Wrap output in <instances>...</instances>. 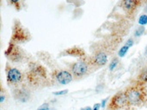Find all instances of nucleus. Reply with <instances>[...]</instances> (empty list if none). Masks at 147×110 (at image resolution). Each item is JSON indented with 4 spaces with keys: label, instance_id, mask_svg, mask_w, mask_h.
I'll list each match as a JSON object with an SVG mask.
<instances>
[{
    "label": "nucleus",
    "instance_id": "f257e3e1",
    "mask_svg": "<svg viewBox=\"0 0 147 110\" xmlns=\"http://www.w3.org/2000/svg\"><path fill=\"white\" fill-rule=\"evenodd\" d=\"M130 106H143L147 103V90L146 85L140 83H134L125 90Z\"/></svg>",
    "mask_w": 147,
    "mask_h": 110
},
{
    "label": "nucleus",
    "instance_id": "f03ea898",
    "mask_svg": "<svg viewBox=\"0 0 147 110\" xmlns=\"http://www.w3.org/2000/svg\"><path fill=\"white\" fill-rule=\"evenodd\" d=\"M130 104L125 90L119 91L112 98L108 104V110H123L130 108Z\"/></svg>",
    "mask_w": 147,
    "mask_h": 110
},
{
    "label": "nucleus",
    "instance_id": "7ed1b4c3",
    "mask_svg": "<svg viewBox=\"0 0 147 110\" xmlns=\"http://www.w3.org/2000/svg\"><path fill=\"white\" fill-rule=\"evenodd\" d=\"M29 40H30V34L28 31L24 27H22V25L18 21H16L13 26L10 42L15 44L24 43Z\"/></svg>",
    "mask_w": 147,
    "mask_h": 110
},
{
    "label": "nucleus",
    "instance_id": "20e7f679",
    "mask_svg": "<svg viewBox=\"0 0 147 110\" xmlns=\"http://www.w3.org/2000/svg\"><path fill=\"white\" fill-rule=\"evenodd\" d=\"M4 54L9 60L14 63L21 62L23 59L24 55H25L23 51L16 44L12 43V42H9L7 50L4 52Z\"/></svg>",
    "mask_w": 147,
    "mask_h": 110
},
{
    "label": "nucleus",
    "instance_id": "39448f33",
    "mask_svg": "<svg viewBox=\"0 0 147 110\" xmlns=\"http://www.w3.org/2000/svg\"><path fill=\"white\" fill-rule=\"evenodd\" d=\"M90 64L85 60H79L74 62L70 65V72L76 78H81L88 74L90 70Z\"/></svg>",
    "mask_w": 147,
    "mask_h": 110
},
{
    "label": "nucleus",
    "instance_id": "423d86ee",
    "mask_svg": "<svg viewBox=\"0 0 147 110\" xmlns=\"http://www.w3.org/2000/svg\"><path fill=\"white\" fill-rule=\"evenodd\" d=\"M6 80L9 85H16L22 82L23 75L18 69L12 67L9 64H6Z\"/></svg>",
    "mask_w": 147,
    "mask_h": 110
},
{
    "label": "nucleus",
    "instance_id": "0eeeda50",
    "mask_svg": "<svg viewBox=\"0 0 147 110\" xmlns=\"http://www.w3.org/2000/svg\"><path fill=\"white\" fill-rule=\"evenodd\" d=\"M52 77L54 80L62 85L69 84L73 80V75L67 70H55L52 73Z\"/></svg>",
    "mask_w": 147,
    "mask_h": 110
},
{
    "label": "nucleus",
    "instance_id": "6e6552de",
    "mask_svg": "<svg viewBox=\"0 0 147 110\" xmlns=\"http://www.w3.org/2000/svg\"><path fill=\"white\" fill-rule=\"evenodd\" d=\"M88 63L90 64V66H96V67L103 66L108 63V55L104 52L99 51L90 58Z\"/></svg>",
    "mask_w": 147,
    "mask_h": 110
},
{
    "label": "nucleus",
    "instance_id": "1a4fd4ad",
    "mask_svg": "<svg viewBox=\"0 0 147 110\" xmlns=\"http://www.w3.org/2000/svg\"><path fill=\"white\" fill-rule=\"evenodd\" d=\"M47 73H46V70L41 66V65H34V67L31 68V71L29 72L28 73V80L30 83H34V82H37L39 79H41V78H46V76Z\"/></svg>",
    "mask_w": 147,
    "mask_h": 110
},
{
    "label": "nucleus",
    "instance_id": "9d476101",
    "mask_svg": "<svg viewBox=\"0 0 147 110\" xmlns=\"http://www.w3.org/2000/svg\"><path fill=\"white\" fill-rule=\"evenodd\" d=\"M141 3L140 0H125L121 3V5L128 15H133Z\"/></svg>",
    "mask_w": 147,
    "mask_h": 110
},
{
    "label": "nucleus",
    "instance_id": "9b49d317",
    "mask_svg": "<svg viewBox=\"0 0 147 110\" xmlns=\"http://www.w3.org/2000/svg\"><path fill=\"white\" fill-rule=\"evenodd\" d=\"M14 97L20 103H25L29 100L30 97V93L29 91L25 89V88H20V89H16L15 91L13 92Z\"/></svg>",
    "mask_w": 147,
    "mask_h": 110
},
{
    "label": "nucleus",
    "instance_id": "f8f14e48",
    "mask_svg": "<svg viewBox=\"0 0 147 110\" xmlns=\"http://www.w3.org/2000/svg\"><path fill=\"white\" fill-rule=\"evenodd\" d=\"M138 83H140V84H147V66L145 67L140 72V74L138 75L137 77V81Z\"/></svg>",
    "mask_w": 147,
    "mask_h": 110
},
{
    "label": "nucleus",
    "instance_id": "ddd939ff",
    "mask_svg": "<svg viewBox=\"0 0 147 110\" xmlns=\"http://www.w3.org/2000/svg\"><path fill=\"white\" fill-rule=\"evenodd\" d=\"M65 53H67L69 55H72V56H84V52L78 48V47H73V48H70L68 50L65 51Z\"/></svg>",
    "mask_w": 147,
    "mask_h": 110
},
{
    "label": "nucleus",
    "instance_id": "4468645a",
    "mask_svg": "<svg viewBox=\"0 0 147 110\" xmlns=\"http://www.w3.org/2000/svg\"><path fill=\"white\" fill-rule=\"evenodd\" d=\"M145 31H146L145 26H140V27H139V28L135 30V32H134V36H135V37H140L142 34H144Z\"/></svg>",
    "mask_w": 147,
    "mask_h": 110
},
{
    "label": "nucleus",
    "instance_id": "2eb2a0df",
    "mask_svg": "<svg viewBox=\"0 0 147 110\" xmlns=\"http://www.w3.org/2000/svg\"><path fill=\"white\" fill-rule=\"evenodd\" d=\"M118 64H119V59H118V58H114V59H112V61L110 62L109 70H110V71H114V70L117 67Z\"/></svg>",
    "mask_w": 147,
    "mask_h": 110
},
{
    "label": "nucleus",
    "instance_id": "dca6fc26",
    "mask_svg": "<svg viewBox=\"0 0 147 110\" xmlns=\"http://www.w3.org/2000/svg\"><path fill=\"white\" fill-rule=\"evenodd\" d=\"M129 48H130V47H128L127 46L124 45V46L120 49V51H119V53H118L119 57H124V56L127 54V51L129 50Z\"/></svg>",
    "mask_w": 147,
    "mask_h": 110
},
{
    "label": "nucleus",
    "instance_id": "f3484780",
    "mask_svg": "<svg viewBox=\"0 0 147 110\" xmlns=\"http://www.w3.org/2000/svg\"><path fill=\"white\" fill-rule=\"evenodd\" d=\"M139 23L142 26H145L147 24V14H143L139 18Z\"/></svg>",
    "mask_w": 147,
    "mask_h": 110
},
{
    "label": "nucleus",
    "instance_id": "a211bd4d",
    "mask_svg": "<svg viewBox=\"0 0 147 110\" xmlns=\"http://www.w3.org/2000/svg\"><path fill=\"white\" fill-rule=\"evenodd\" d=\"M68 90H59V91H55L53 94L55 96H65L66 94H68Z\"/></svg>",
    "mask_w": 147,
    "mask_h": 110
},
{
    "label": "nucleus",
    "instance_id": "6ab92c4d",
    "mask_svg": "<svg viewBox=\"0 0 147 110\" xmlns=\"http://www.w3.org/2000/svg\"><path fill=\"white\" fill-rule=\"evenodd\" d=\"M36 110H50V105H49V103H43Z\"/></svg>",
    "mask_w": 147,
    "mask_h": 110
},
{
    "label": "nucleus",
    "instance_id": "aec40b11",
    "mask_svg": "<svg viewBox=\"0 0 147 110\" xmlns=\"http://www.w3.org/2000/svg\"><path fill=\"white\" fill-rule=\"evenodd\" d=\"M9 3H12L13 5H15V6H16V9H18V10H19V9H21V5H20V4H21V3H20L19 1H14V2H13V1H10Z\"/></svg>",
    "mask_w": 147,
    "mask_h": 110
},
{
    "label": "nucleus",
    "instance_id": "412c9836",
    "mask_svg": "<svg viewBox=\"0 0 147 110\" xmlns=\"http://www.w3.org/2000/svg\"><path fill=\"white\" fill-rule=\"evenodd\" d=\"M134 39H133V38H130V39H129V40H128L126 42V44H125V45H126V46H127L128 47H131L134 45Z\"/></svg>",
    "mask_w": 147,
    "mask_h": 110
},
{
    "label": "nucleus",
    "instance_id": "4be33fe9",
    "mask_svg": "<svg viewBox=\"0 0 147 110\" xmlns=\"http://www.w3.org/2000/svg\"><path fill=\"white\" fill-rule=\"evenodd\" d=\"M109 101V98H106V99H104V100H102V103H101V107L102 108V109H104L105 108V106H106V103H107V102Z\"/></svg>",
    "mask_w": 147,
    "mask_h": 110
},
{
    "label": "nucleus",
    "instance_id": "5701e85b",
    "mask_svg": "<svg viewBox=\"0 0 147 110\" xmlns=\"http://www.w3.org/2000/svg\"><path fill=\"white\" fill-rule=\"evenodd\" d=\"M102 107H101V103H96L94 106H93V110H100Z\"/></svg>",
    "mask_w": 147,
    "mask_h": 110
},
{
    "label": "nucleus",
    "instance_id": "b1692460",
    "mask_svg": "<svg viewBox=\"0 0 147 110\" xmlns=\"http://www.w3.org/2000/svg\"><path fill=\"white\" fill-rule=\"evenodd\" d=\"M4 99H5V97L3 94H1V96H0V103H3L4 102Z\"/></svg>",
    "mask_w": 147,
    "mask_h": 110
},
{
    "label": "nucleus",
    "instance_id": "393cba45",
    "mask_svg": "<svg viewBox=\"0 0 147 110\" xmlns=\"http://www.w3.org/2000/svg\"><path fill=\"white\" fill-rule=\"evenodd\" d=\"M80 110H93V109L90 106H87V107H84V108H82Z\"/></svg>",
    "mask_w": 147,
    "mask_h": 110
},
{
    "label": "nucleus",
    "instance_id": "a878e982",
    "mask_svg": "<svg viewBox=\"0 0 147 110\" xmlns=\"http://www.w3.org/2000/svg\"><path fill=\"white\" fill-rule=\"evenodd\" d=\"M144 12H145V13H147V5L145 7V9H144Z\"/></svg>",
    "mask_w": 147,
    "mask_h": 110
},
{
    "label": "nucleus",
    "instance_id": "bb28decb",
    "mask_svg": "<svg viewBox=\"0 0 147 110\" xmlns=\"http://www.w3.org/2000/svg\"><path fill=\"white\" fill-rule=\"evenodd\" d=\"M123 110H134V109H132L131 108H127V109H123Z\"/></svg>",
    "mask_w": 147,
    "mask_h": 110
},
{
    "label": "nucleus",
    "instance_id": "cd10ccee",
    "mask_svg": "<svg viewBox=\"0 0 147 110\" xmlns=\"http://www.w3.org/2000/svg\"><path fill=\"white\" fill-rule=\"evenodd\" d=\"M146 53L147 54V47H146Z\"/></svg>",
    "mask_w": 147,
    "mask_h": 110
}]
</instances>
